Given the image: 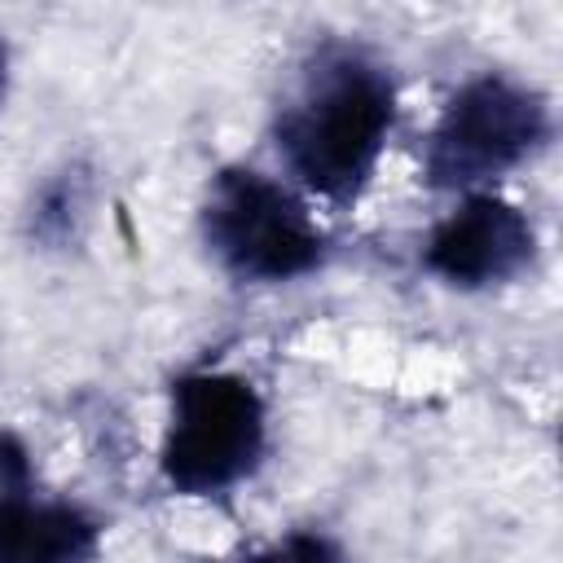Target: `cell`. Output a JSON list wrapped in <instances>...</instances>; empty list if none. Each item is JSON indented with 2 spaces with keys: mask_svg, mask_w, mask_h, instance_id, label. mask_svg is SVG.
Returning <instances> with one entry per match:
<instances>
[{
  "mask_svg": "<svg viewBox=\"0 0 563 563\" xmlns=\"http://www.w3.org/2000/svg\"><path fill=\"white\" fill-rule=\"evenodd\" d=\"M4 88H9V48L0 40V101H4Z\"/></svg>",
  "mask_w": 563,
  "mask_h": 563,
  "instance_id": "obj_10",
  "label": "cell"
},
{
  "mask_svg": "<svg viewBox=\"0 0 563 563\" xmlns=\"http://www.w3.org/2000/svg\"><path fill=\"white\" fill-rule=\"evenodd\" d=\"M202 242L238 282H290L325 260L308 207L255 167H224L202 202Z\"/></svg>",
  "mask_w": 563,
  "mask_h": 563,
  "instance_id": "obj_3",
  "label": "cell"
},
{
  "mask_svg": "<svg viewBox=\"0 0 563 563\" xmlns=\"http://www.w3.org/2000/svg\"><path fill=\"white\" fill-rule=\"evenodd\" d=\"M79 216H84V176L79 172H62L53 185H44L40 202L31 207V229L44 242L62 246V242H70Z\"/></svg>",
  "mask_w": 563,
  "mask_h": 563,
  "instance_id": "obj_7",
  "label": "cell"
},
{
  "mask_svg": "<svg viewBox=\"0 0 563 563\" xmlns=\"http://www.w3.org/2000/svg\"><path fill=\"white\" fill-rule=\"evenodd\" d=\"M268 444L264 396L233 369H194L172 383L158 471L180 497H224L255 475Z\"/></svg>",
  "mask_w": 563,
  "mask_h": 563,
  "instance_id": "obj_2",
  "label": "cell"
},
{
  "mask_svg": "<svg viewBox=\"0 0 563 563\" xmlns=\"http://www.w3.org/2000/svg\"><path fill=\"white\" fill-rule=\"evenodd\" d=\"M101 519L75 501L35 497L31 484L0 493V563H92Z\"/></svg>",
  "mask_w": 563,
  "mask_h": 563,
  "instance_id": "obj_6",
  "label": "cell"
},
{
  "mask_svg": "<svg viewBox=\"0 0 563 563\" xmlns=\"http://www.w3.org/2000/svg\"><path fill=\"white\" fill-rule=\"evenodd\" d=\"M396 123V84L383 62L352 44L308 57L277 114V150L303 189L347 207L369 185Z\"/></svg>",
  "mask_w": 563,
  "mask_h": 563,
  "instance_id": "obj_1",
  "label": "cell"
},
{
  "mask_svg": "<svg viewBox=\"0 0 563 563\" xmlns=\"http://www.w3.org/2000/svg\"><path fill=\"white\" fill-rule=\"evenodd\" d=\"M18 484H31V462H26L22 440L0 431V493H9Z\"/></svg>",
  "mask_w": 563,
  "mask_h": 563,
  "instance_id": "obj_9",
  "label": "cell"
},
{
  "mask_svg": "<svg viewBox=\"0 0 563 563\" xmlns=\"http://www.w3.org/2000/svg\"><path fill=\"white\" fill-rule=\"evenodd\" d=\"M532 260H537L532 220L493 194H471L457 211H449L422 251V264L457 290L506 286L519 273H528Z\"/></svg>",
  "mask_w": 563,
  "mask_h": 563,
  "instance_id": "obj_5",
  "label": "cell"
},
{
  "mask_svg": "<svg viewBox=\"0 0 563 563\" xmlns=\"http://www.w3.org/2000/svg\"><path fill=\"white\" fill-rule=\"evenodd\" d=\"M246 563H347V554L330 537H321V532H290L286 541L260 550Z\"/></svg>",
  "mask_w": 563,
  "mask_h": 563,
  "instance_id": "obj_8",
  "label": "cell"
},
{
  "mask_svg": "<svg viewBox=\"0 0 563 563\" xmlns=\"http://www.w3.org/2000/svg\"><path fill=\"white\" fill-rule=\"evenodd\" d=\"M550 141V106L537 88L506 75H479L462 84L440 110L422 172L435 189H471L506 176Z\"/></svg>",
  "mask_w": 563,
  "mask_h": 563,
  "instance_id": "obj_4",
  "label": "cell"
}]
</instances>
